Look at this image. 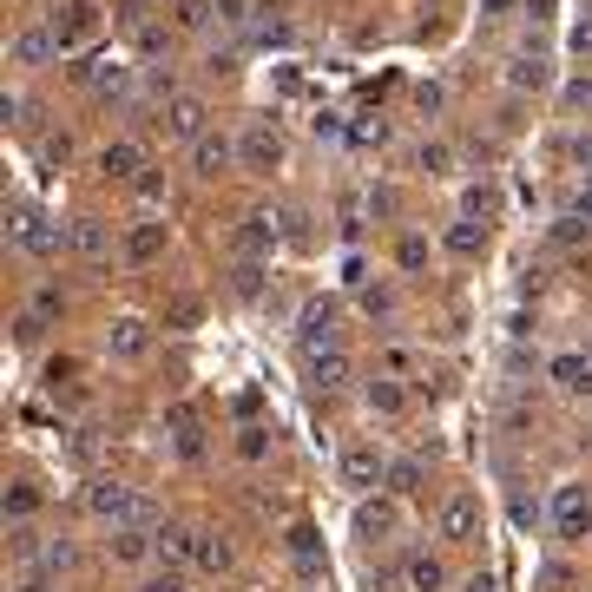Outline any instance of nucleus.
Masks as SVG:
<instances>
[{"instance_id":"a19ab883","label":"nucleus","mask_w":592,"mask_h":592,"mask_svg":"<svg viewBox=\"0 0 592 592\" xmlns=\"http://www.w3.org/2000/svg\"><path fill=\"white\" fill-rule=\"evenodd\" d=\"M66 158H73V139H40V165H66Z\"/></svg>"},{"instance_id":"39448f33","label":"nucleus","mask_w":592,"mask_h":592,"mask_svg":"<svg viewBox=\"0 0 592 592\" xmlns=\"http://www.w3.org/2000/svg\"><path fill=\"white\" fill-rule=\"evenodd\" d=\"M7 231H14V244L27 250V257H40V264H47V257H60V250L73 244V231H60V224L40 218V211H14V224H7Z\"/></svg>"},{"instance_id":"1a4fd4ad","label":"nucleus","mask_w":592,"mask_h":592,"mask_svg":"<svg viewBox=\"0 0 592 592\" xmlns=\"http://www.w3.org/2000/svg\"><path fill=\"white\" fill-rule=\"evenodd\" d=\"M106 356L145 362V356H152V323H145V316H112V323H106Z\"/></svg>"},{"instance_id":"5701e85b","label":"nucleus","mask_w":592,"mask_h":592,"mask_svg":"<svg viewBox=\"0 0 592 592\" xmlns=\"http://www.w3.org/2000/svg\"><path fill=\"white\" fill-rule=\"evenodd\" d=\"M237 244H244V257H264V250L277 244V218H270V211H250L244 231H237Z\"/></svg>"},{"instance_id":"c756f323","label":"nucleus","mask_w":592,"mask_h":592,"mask_svg":"<svg viewBox=\"0 0 592 592\" xmlns=\"http://www.w3.org/2000/svg\"><path fill=\"white\" fill-rule=\"evenodd\" d=\"M211 14H218V0H172V20H178L185 33H198Z\"/></svg>"},{"instance_id":"37998d69","label":"nucleus","mask_w":592,"mask_h":592,"mask_svg":"<svg viewBox=\"0 0 592 592\" xmlns=\"http://www.w3.org/2000/svg\"><path fill=\"white\" fill-rule=\"evenodd\" d=\"M139 592H185V573H152Z\"/></svg>"},{"instance_id":"f3484780","label":"nucleus","mask_w":592,"mask_h":592,"mask_svg":"<svg viewBox=\"0 0 592 592\" xmlns=\"http://www.w3.org/2000/svg\"><path fill=\"white\" fill-rule=\"evenodd\" d=\"M349 375H356V362H349L343 349H316L310 356V382L316 389H349Z\"/></svg>"},{"instance_id":"412c9836","label":"nucleus","mask_w":592,"mask_h":592,"mask_svg":"<svg viewBox=\"0 0 592 592\" xmlns=\"http://www.w3.org/2000/svg\"><path fill=\"white\" fill-rule=\"evenodd\" d=\"M402 579H408V592H441V586H448V573H441L435 553H408Z\"/></svg>"},{"instance_id":"dca6fc26","label":"nucleus","mask_w":592,"mask_h":592,"mask_svg":"<svg viewBox=\"0 0 592 592\" xmlns=\"http://www.w3.org/2000/svg\"><path fill=\"white\" fill-rule=\"evenodd\" d=\"M66 231H73V257H86L93 270L112 257V237H106V224H99V218H73Z\"/></svg>"},{"instance_id":"b1692460","label":"nucleus","mask_w":592,"mask_h":592,"mask_svg":"<svg viewBox=\"0 0 592 592\" xmlns=\"http://www.w3.org/2000/svg\"><path fill=\"white\" fill-rule=\"evenodd\" d=\"M165 421H172V428H178V454H185V461H198V454H204V435H198V415H191L185 402H172V408H165Z\"/></svg>"},{"instance_id":"4d7b16f0","label":"nucleus","mask_w":592,"mask_h":592,"mask_svg":"<svg viewBox=\"0 0 592 592\" xmlns=\"http://www.w3.org/2000/svg\"><path fill=\"white\" fill-rule=\"evenodd\" d=\"M579 395H592V375H586V389H579Z\"/></svg>"},{"instance_id":"a878e982","label":"nucleus","mask_w":592,"mask_h":592,"mask_svg":"<svg viewBox=\"0 0 592 592\" xmlns=\"http://www.w3.org/2000/svg\"><path fill=\"white\" fill-rule=\"evenodd\" d=\"M125 257H132V264H152V257H165V224H139V231L125 237Z\"/></svg>"},{"instance_id":"ea45409f","label":"nucleus","mask_w":592,"mask_h":592,"mask_svg":"<svg viewBox=\"0 0 592 592\" xmlns=\"http://www.w3.org/2000/svg\"><path fill=\"white\" fill-rule=\"evenodd\" d=\"M250 14H257L250 0H218V20H224V27H250Z\"/></svg>"},{"instance_id":"e433bc0d","label":"nucleus","mask_w":592,"mask_h":592,"mask_svg":"<svg viewBox=\"0 0 592 592\" xmlns=\"http://www.w3.org/2000/svg\"><path fill=\"white\" fill-rule=\"evenodd\" d=\"M389 487H395V494H415V487H421V461H395V468H389Z\"/></svg>"},{"instance_id":"6e6552de","label":"nucleus","mask_w":592,"mask_h":592,"mask_svg":"<svg viewBox=\"0 0 592 592\" xmlns=\"http://www.w3.org/2000/svg\"><path fill=\"white\" fill-rule=\"evenodd\" d=\"M73 79H79V86H93V93H125V86H132V66H125L119 53L99 47V53H86V60L73 66Z\"/></svg>"},{"instance_id":"cd10ccee","label":"nucleus","mask_w":592,"mask_h":592,"mask_svg":"<svg viewBox=\"0 0 592 592\" xmlns=\"http://www.w3.org/2000/svg\"><path fill=\"white\" fill-rule=\"evenodd\" d=\"M494 211H500V191L494 185H487V178H481V185H468V191H461V218H494Z\"/></svg>"},{"instance_id":"7ed1b4c3","label":"nucleus","mask_w":592,"mask_h":592,"mask_svg":"<svg viewBox=\"0 0 592 592\" xmlns=\"http://www.w3.org/2000/svg\"><path fill=\"white\" fill-rule=\"evenodd\" d=\"M389 468H395V461L382 454V441H349V448H343V487H349V494H362V500H369L375 487H389Z\"/></svg>"},{"instance_id":"c9c22d12","label":"nucleus","mask_w":592,"mask_h":592,"mask_svg":"<svg viewBox=\"0 0 592 592\" xmlns=\"http://www.w3.org/2000/svg\"><path fill=\"white\" fill-rule=\"evenodd\" d=\"M566 47H573L579 60H592V14H579L573 27H566Z\"/></svg>"},{"instance_id":"f8f14e48","label":"nucleus","mask_w":592,"mask_h":592,"mask_svg":"<svg viewBox=\"0 0 592 592\" xmlns=\"http://www.w3.org/2000/svg\"><path fill=\"white\" fill-rule=\"evenodd\" d=\"M507 86H514V93H546V86H553V66H546V53L540 47H520L514 60H507Z\"/></svg>"},{"instance_id":"2f4dec72","label":"nucleus","mask_w":592,"mask_h":592,"mask_svg":"<svg viewBox=\"0 0 592 592\" xmlns=\"http://www.w3.org/2000/svg\"><path fill=\"white\" fill-rule=\"evenodd\" d=\"M237 454H244V461H264V454H270V428H257V421L237 428Z\"/></svg>"},{"instance_id":"20e7f679","label":"nucleus","mask_w":592,"mask_h":592,"mask_svg":"<svg viewBox=\"0 0 592 592\" xmlns=\"http://www.w3.org/2000/svg\"><path fill=\"white\" fill-rule=\"evenodd\" d=\"M553 533H560L566 546L592 540V494H586V481H560L553 487Z\"/></svg>"},{"instance_id":"de8ad7c7","label":"nucleus","mask_w":592,"mask_h":592,"mask_svg":"<svg viewBox=\"0 0 592 592\" xmlns=\"http://www.w3.org/2000/svg\"><path fill=\"white\" fill-rule=\"evenodd\" d=\"M257 283H264V270H257V264L237 270V290H244V296H257Z\"/></svg>"},{"instance_id":"603ef678","label":"nucleus","mask_w":592,"mask_h":592,"mask_svg":"<svg viewBox=\"0 0 592 592\" xmlns=\"http://www.w3.org/2000/svg\"><path fill=\"white\" fill-rule=\"evenodd\" d=\"M573 158H579V165H586V172H592V139H586V132H579V139H573Z\"/></svg>"},{"instance_id":"f03ea898","label":"nucleus","mask_w":592,"mask_h":592,"mask_svg":"<svg viewBox=\"0 0 592 592\" xmlns=\"http://www.w3.org/2000/svg\"><path fill=\"white\" fill-rule=\"evenodd\" d=\"M158 132L172 145H198L204 132H211V106H204L198 93H172V99H158Z\"/></svg>"},{"instance_id":"9b49d317","label":"nucleus","mask_w":592,"mask_h":592,"mask_svg":"<svg viewBox=\"0 0 592 592\" xmlns=\"http://www.w3.org/2000/svg\"><path fill=\"white\" fill-rule=\"evenodd\" d=\"M191 172H198V178L237 172V139H231V132H204V139L191 145Z\"/></svg>"},{"instance_id":"bb28decb","label":"nucleus","mask_w":592,"mask_h":592,"mask_svg":"<svg viewBox=\"0 0 592 592\" xmlns=\"http://www.w3.org/2000/svg\"><path fill=\"white\" fill-rule=\"evenodd\" d=\"M362 395H369V408H375V415H402V408H408L402 382H389V375H375V382H369Z\"/></svg>"},{"instance_id":"7c9ffc66","label":"nucleus","mask_w":592,"mask_h":592,"mask_svg":"<svg viewBox=\"0 0 592 592\" xmlns=\"http://www.w3.org/2000/svg\"><path fill=\"white\" fill-rule=\"evenodd\" d=\"M415 165H421V172H428V178H448V172H454V152H448V145H441V139H428V145H421V152H415Z\"/></svg>"},{"instance_id":"c03bdc74","label":"nucleus","mask_w":592,"mask_h":592,"mask_svg":"<svg viewBox=\"0 0 592 592\" xmlns=\"http://www.w3.org/2000/svg\"><path fill=\"white\" fill-rule=\"evenodd\" d=\"M139 198H145V204H165V178L145 172V178H139Z\"/></svg>"},{"instance_id":"aec40b11","label":"nucleus","mask_w":592,"mask_h":592,"mask_svg":"<svg viewBox=\"0 0 592 592\" xmlns=\"http://www.w3.org/2000/svg\"><path fill=\"white\" fill-rule=\"evenodd\" d=\"M441 244H448V257H481L487 250V231L474 218H454L448 231H441Z\"/></svg>"},{"instance_id":"6ab92c4d","label":"nucleus","mask_w":592,"mask_h":592,"mask_svg":"<svg viewBox=\"0 0 592 592\" xmlns=\"http://www.w3.org/2000/svg\"><path fill=\"white\" fill-rule=\"evenodd\" d=\"M106 546H112V560H119V566H139L145 553H158V540H152L145 527H112Z\"/></svg>"},{"instance_id":"864d4df0","label":"nucleus","mask_w":592,"mask_h":592,"mask_svg":"<svg viewBox=\"0 0 592 592\" xmlns=\"http://www.w3.org/2000/svg\"><path fill=\"white\" fill-rule=\"evenodd\" d=\"M527 14H533V20H546V14H553V0H527Z\"/></svg>"},{"instance_id":"4be33fe9","label":"nucleus","mask_w":592,"mask_h":592,"mask_svg":"<svg viewBox=\"0 0 592 592\" xmlns=\"http://www.w3.org/2000/svg\"><path fill=\"white\" fill-rule=\"evenodd\" d=\"M356 533H362V540H389V533H395V507H389V500H362V507H356Z\"/></svg>"},{"instance_id":"393cba45","label":"nucleus","mask_w":592,"mask_h":592,"mask_svg":"<svg viewBox=\"0 0 592 592\" xmlns=\"http://www.w3.org/2000/svg\"><path fill=\"white\" fill-rule=\"evenodd\" d=\"M152 540H158V560H172V566H185L198 553V533H185V527H152Z\"/></svg>"},{"instance_id":"79ce46f5","label":"nucleus","mask_w":592,"mask_h":592,"mask_svg":"<svg viewBox=\"0 0 592 592\" xmlns=\"http://www.w3.org/2000/svg\"><path fill=\"white\" fill-rule=\"evenodd\" d=\"M586 231H592V224H586V218L573 211V218H560V224H553V244H579Z\"/></svg>"},{"instance_id":"58836bf2","label":"nucleus","mask_w":592,"mask_h":592,"mask_svg":"<svg viewBox=\"0 0 592 592\" xmlns=\"http://www.w3.org/2000/svg\"><path fill=\"white\" fill-rule=\"evenodd\" d=\"M33 507H40V494H33V487H7V520H27Z\"/></svg>"},{"instance_id":"4c0bfd02","label":"nucleus","mask_w":592,"mask_h":592,"mask_svg":"<svg viewBox=\"0 0 592 592\" xmlns=\"http://www.w3.org/2000/svg\"><path fill=\"white\" fill-rule=\"evenodd\" d=\"M33 560L47 566V573H60V566H73V546H66V540H47L40 553H33Z\"/></svg>"},{"instance_id":"a211bd4d","label":"nucleus","mask_w":592,"mask_h":592,"mask_svg":"<svg viewBox=\"0 0 592 592\" xmlns=\"http://www.w3.org/2000/svg\"><path fill=\"white\" fill-rule=\"evenodd\" d=\"M191 566H198V573H231L237 553H231V540H224V533L204 527V533H198V553H191Z\"/></svg>"},{"instance_id":"09e8293b","label":"nucleus","mask_w":592,"mask_h":592,"mask_svg":"<svg viewBox=\"0 0 592 592\" xmlns=\"http://www.w3.org/2000/svg\"><path fill=\"white\" fill-rule=\"evenodd\" d=\"M382 369H389V375H408V349H382Z\"/></svg>"},{"instance_id":"0eeeda50","label":"nucleus","mask_w":592,"mask_h":592,"mask_svg":"<svg viewBox=\"0 0 592 592\" xmlns=\"http://www.w3.org/2000/svg\"><path fill=\"white\" fill-rule=\"evenodd\" d=\"M283 165V139H277V125H244L237 132V172H277Z\"/></svg>"},{"instance_id":"2eb2a0df","label":"nucleus","mask_w":592,"mask_h":592,"mask_svg":"<svg viewBox=\"0 0 592 592\" xmlns=\"http://www.w3.org/2000/svg\"><path fill=\"white\" fill-rule=\"evenodd\" d=\"M296 343H303V356L336 349V310H329V303H310V310H303V323H296Z\"/></svg>"},{"instance_id":"6e6d98bb","label":"nucleus","mask_w":592,"mask_h":592,"mask_svg":"<svg viewBox=\"0 0 592 592\" xmlns=\"http://www.w3.org/2000/svg\"><path fill=\"white\" fill-rule=\"evenodd\" d=\"M481 7H487V14H507V7H514V0H481Z\"/></svg>"},{"instance_id":"a18cd8bd","label":"nucleus","mask_w":592,"mask_h":592,"mask_svg":"<svg viewBox=\"0 0 592 592\" xmlns=\"http://www.w3.org/2000/svg\"><path fill=\"white\" fill-rule=\"evenodd\" d=\"M362 310H369V316H389L395 296H389V290H369V296H362Z\"/></svg>"},{"instance_id":"72a5a7b5","label":"nucleus","mask_w":592,"mask_h":592,"mask_svg":"<svg viewBox=\"0 0 592 592\" xmlns=\"http://www.w3.org/2000/svg\"><path fill=\"white\" fill-rule=\"evenodd\" d=\"M132 47H139V53H165V27H152V20H132Z\"/></svg>"},{"instance_id":"423d86ee","label":"nucleus","mask_w":592,"mask_h":592,"mask_svg":"<svg viewBox=\"0 0 592 592\" xmlns=\"http://www.w3.org/2000/svg\"><path fill=\"white\" fill-rule=\"evenodd\" d=\"M53 40H60V53H86L93 47V33H99V7L93 0H66V7H53Z\"/></svg>"},{"instance_id":"49530a36","label":"nucleus","mask_w":592,"mask_h":592,"mask_svg":"<svg viewBox=\"0 0 592 592\" xmlns=\"http://www.w3.org/2000/svg\"><path fill=\"white\" fill-rule=\"evenodd\" d=\"M382 139H389V125H382V119H375V125H356V145H382Z\"/></svg>"},{"instance_id":"5fc2aeb1","label":"nucleus","mask_w":592,"mask_h":592,"mask_svg":"<svg viewBox=\"0 0 592 592\" xmlns=\"http://www.w3.org/2000/svg\"><path fill=\"white\" fill-rule=\"evenodd\" d=\"M20 592H53V586H47V579H40V573H33V579H20Z\"/></svg>"},{"instance_id":"f704fd0d","label":"nucleus","mask_w":592,"mask_h":592,"mask_svg":"<svg viewBox=\"0 0 592 592\" xmlns=\"http://www.w3.org/2000/svg\"><path fill=\"white\" fill-rule=\"evenodd\" d=\"M395 264H402L408 277H415V270L428 264V244H421V237H402V244H395Z\"/></svg>"},{"instance_id":"4468645a","label":"nucleus","mask_w":592,"mask_h":592,"mask_svg":"<svg viewBox=\"0 0 592 592\" xmlns=\"http://www.w3.org/2000/svg\"><path fill=\"white\" fill-rule=\"evenodd\" d=\"M99 172H106V178H132V185H139L152 165H145V145L139 139H112L106 152H99Z\"/></svg>"},{"instance_id":"f257e3e1","label":"nucleus","mask_w":592,"mask_h":592,"mask_svg":"<svg viewBox=\"0 0 592 592\" xmlns=\"http://www.w3.org/2000/svg\"><path fill=\"white\" fill-rule=\"evenodd\" d=\"M86 514L106 520V527H139V520H152V507L139 500V487L112 481V474H99L93 487H86Z\"/></svg>"},{"instance_id":"473e14b6","label":"nucleus","mask_w":592,"mask_h":592,"mask_svg":"<svg viewBox=\"0 0 592 592\" xmlns=\"http://www.w3.org/2000/svg\"><path fill=\"white\" fill-rule=\"evenodd\" d=\"M33 316H40V323H53V316H66V290H53V283H40V290H33Z\"/></svg>"},{"instance_id":"ddd939ff","label":"nucleus","mask_w":592,"mask_h":592,"mask_svg":"<svg viewBox=\"0 0 592 592\" xmlns=\"http://www.w3.org/2000/svg\"><path fill=\"white\" fill-rule=\"evenodd\" d=\"M53 53H60L53 27H20L14 40H7V60H14V66H27V73H33V66H47Z\"/></svg>"},{"instance_id":"c85d7f7f","label":"nucleus","mask_w":592,"mask_h":592,"mask_svg":"<svg viewBox=\"0 0 592 592\" xmlns=\"http://www.w3.org/2000/svg\"><path fill=\"white\" fill-rule=\"evenodd\" d=\"M586 375H592V356H553V382H560V389H586Z\"/></svg>"},{"instance_id":"9d476101","label":"nucleus","mask_w":592,"mask_h":592,"mask_svg":"<svg viewBox=\"0 0 592 592\" xmlns=\"http://www.w3.org/2000/svg\"><path fill=\"white\" fill-rule=\"evenodd\" d=\"M441 540H448V546L481 540V500H474V494H448V500H441Z\"/></svg>"},{"instance_id":"3c124183","label":"nucleus","mask_w":592,"mask_h":592,"mask_svg":"<svg viewBox=\"0 0 592 592\" xmlns=\"http://www.w3.org/2000/svg\"><path fill=\"white\" fill-rule=\"evenodd\" d=\"M461 592H500V579H494V573H474V579H468Z\"/></svg>"},{"instance_id":"8fccbe9b","label":"nucleus","mask_w":592,"mask_h":592,"mask_svg":"<svg viewBox=\"0 0 592 592\" xmlns=\"http://www.w3.org/2000/svg\"><path fill=\"white\" fill-rule=\"evenodd\" d=\"M566 99H573V106H592V79H573V86H566Z\"/></svg>"}]
</instances>
